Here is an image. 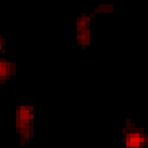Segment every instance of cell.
<instances>
[{"instance_id": "1", "label": "cell", "mask_w": 148, "mask_h": 148, "mask_svg": "<svg viewBox=\"0 0 148 148\" xmlns=\"http://www.w3.org/2000/svg\"><path fill=\"white\" fill-rule=\"evenodd\" d=\"M31 118H32V110L29 108H19L18 109V128H19V131L25 129L28 126V122Z\"/></svg>"}, {"instance_id": "2", "label": "cell", "mask_w": 148, "mask_h": 148, "mask_svg": "<svg viewBox=\"0 0 148 148\" xmlns=\"http://www.w3.org/2000/svg\"><path fill=\"white\" fill-rule=\"evenodd\" d=\"M142 136L139 134H128L126 136V147L128 148H138L142 144Z\"/></svg>"}, {"instance_id": "3", "label": "cell", "mask_w": 148, "mask_h": 148, "mask_svg": "<svg viewBox=\"0 0 148 148\" xmlns=\"http://www.w3.org/2000/svg\"><path fill=\"white\" fill-rule=\"evenodd\" d=\"M9 68H10L9 62L0 61V79H5L8 76V74H9Z\"/></svg>"}, {"instance_id": "4", "label": "cell", "mask_w": 148, "mask_h": 148, "mask_svg": "<svg viewBox=\"0 0 148 148\" xmlns=\"http://www.w3.org/2000/svg\"><path fill=\"white\" fill-rule=\"evenodd\" d=\"M79 41H80L83 45H86V44L89 42V29L80 31V32H79Z\"/></svg>"}, {"instance_id": "5", "label": "cell", "mask_w": 148, "mask_h": 148, "mask_svg": "<svg viewBox=\"0 0 148 148\" xmlns=\"http://www.w3.org/2000/svg\"><path fill=\"white\" fill-rule=\"evenodd\" d=\"M2 44H3V41H2V39H0V47H2Z\"/></svg>"}]
</instances>
